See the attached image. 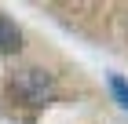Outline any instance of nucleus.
Returning <instances> with one entry per match:
<instances>
[{
	"label": "nucleus",
	"instance_id": "nucleus-1",
	"mask_svg": "<svg viewBox=\"0 0 128 124\" xmlns=\"http://www.w3.org/2000/svg\"><path fill=\"white\" fill-rule=\"evenodd\" d=\"M11 95L18 99L22 106H30V110H44V106L55 102L59 95V84H55V73L40 66H26L18 73L11 77Z\"/></svg>",
	"mask_w": 128,
	"mask_h": 124
},
{
	"label": "nucleus",
	"instance_id": "nucleus-3",
	"mask_svg": "<svg viewBox=\"0 0 128 124\" xmlns=\"http://www.w3.org/2000/svg\"><path fill=\"white\" fill-rule=\"evenodd\" d=\"M106 84H110V91H114V99L121 102V110H128V80H124L121 73H110Z\"/></svg>",
	"mask_w": 128,
	"mask_h": 124
},
{
	"label": "nucleus",
	"instance_id": "nucleus-2",
	"mask_svg": "<svg viewBox=\"0 0 128 124\" xmlns=\"http://www.w3.org/2000/svg\"><path fill=\"white\" fill-rule=\"evenodd\" d=\"M22 48V29L8 18V15H0V55H11V51Z\"/></svg>",
	"mask_w": 128,
	"mask_h": 124
}]
</instances>
